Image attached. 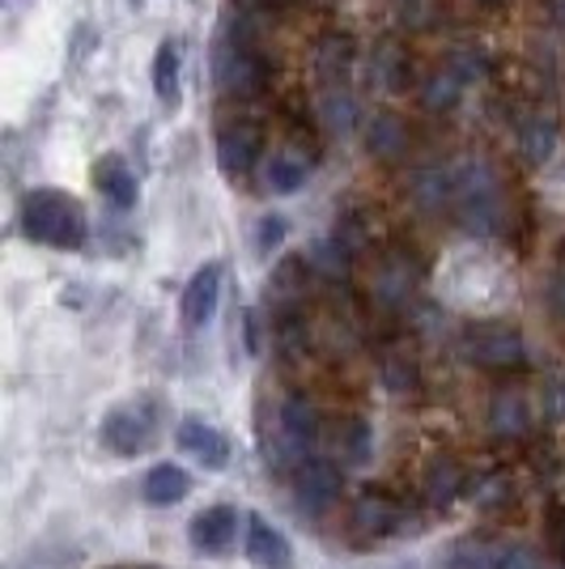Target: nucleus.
Returning a JSON list of instances; mask_svg holds the SVG:
<instances>
[{
	"mask_svg": "<svg viewBox=\"0 0 565 569\" xmlns=\"http://www.w3.org/2000/svg\"><path fill=\"white\" fill-rule=\"evenodd\" d=\"M455 221L472 238H497L511 230L515 204L511 183L494 162H455Z\"/></svg>",
	"mask_w": 565,
	"mask_h": 569,
	"instance_id": "f257e3e1",
	"label": "nucleus"
},
{
	"mask_svg": "<svg viewBox=\"0 0 565 569\" xmlns=\"http://www.w3.org/2000/svg\"><path fill=\"white\" fill-rule=\"evenodd\" d=\"M281 60L268 51H247L217 43L212 51V81H217V102H268L277 90Z\"/></svg>",
	"mask_w": 565,
	"mask_h": 569,
	"instance_id": "f03ea898",
	"label": "nucleus"
},
{
	"mask_svg": "<svg viewBox=\"0 0 565 569\" xmlns=\"http://www.w3.org/2000/svg\"><path fill=\"white\" fill-rule=\"evenodd\" d=\"M417 284H422V260H417V251L413 247H391V251H378L375 268L366 277V298H370V307L383 319H396L413 302Z\"/></svg>",
	"mask_w": 565,
	"mask_h": 569,
	"instance_id": "7ed1b4c3",
	"label": "nucleus"
},
{
	"mask_svg": "<svg viewBox=\"0 0 565 569\" xmlns=\"http://www.w3.org/2000/svg\"><path fill=\"white\" fill-rule=\"evenodd\" d=\"M459 357L476 370H523L527 366V340L515 323L480 319L459 332Z\"/></svg>",
	"mask_w": 565,
	"mask_h": 569,
	"instance_id": "20e7f679",
	"label": "nucleus"
},
{
	"mask_svg": "<svg viewBox=\"0 0 565 569\" xmlns=\"http://www.w3.org/2000/svg\"><path fill=\"white\" fill-rule=\"evenodd\" d=\"M264 137L268 128L264 123H251V119H235V116H217V167L226 179H251L259 167H264Z\"/></svg>",
	"mask_w": 565,
	"mask_h": 569,
	"instance_id": "39448f33",
	"label": "nucleus"
},
{
	"mask_svg": "<svg viewBox=\"0 0 565 569\" xmlns=\"http://www.w3.org/2000/svg\"><path fill=\"white\" fill-rule=\"evenodd\" d=\"M26 234L51 242V247H81L86 221H81V209L72 200L56 196V191H39L26 200Z\"/></svg>",
	"mask_w": 565,
	"mask_h": 569,
	"instance_id": "423d86ee",
	"label": "nucleus"
},
{
	"mask_svg": "<svg viewBox=\"0 0 565 569\" xmlns=\"http://www.w3.org/2000/svg\"><path fill=\"white\" fill-rule=\"evenodd\" d=\"M324 433V412L310 396H285L277 408V459L303 468L307 451L319 442Z\"/></svg>",
	"mask_w": 565,
	"mask_h": 569,
	"instance_id": "0eeeda50",
	"label": "nucleus"
},
{
	"mask_svg": "<svg viewBox=\"0 0 565 569\" xmlns=\"http://www.w3.org/2000/svg\"><path fill=\"white\" fill-rule=\"evenodd\" d=\"M361 144H366V153H370L375 162L400 167V162H408V158L417 153V132H413V123H408L400 111L378 107V111H366V116H361Z\"/></svg>",
	"mask_w": 565,
	"mask_h": 569,
	"instance_id": "6e6552de",
	"label": "nucleus"
},
{
	"mask_svg": "<svg viewBox=\"0 0 565 569\" xmlns=\"http://www.w3.org/2000/svg\"><path fill=\"white\" fill-rule=\"evenodd\" d=\"M315 289H319V277L310 268V256H285L272 268V277H268V310H272V319L307 315Z\"/></svg>",
	"mask_w": 565,
	"mask_h": 569,
	"instance_id": "1a4fd4ad",
	"label": "nucleus"
},
{
	"mask_svg": "<svg viewBox=\"0 0 565 569\" xmlns=\"http://www.w3.org/2000/svg\"><path fill=\"white\" fill-rule=\"evenodd\" d=\"M361 77H366V90H375V94H408V86L417 90V81H422L413 51L396 39H378L375 48L361 56Z\"/></svg>",
	"mask_w": 565,
	"mask_h": 569,
	"instance_id": "9d476101",
	"label": "nucleus"
},
{
	"mask_svg": "<svg viewBox=\"0 0 565 569\" xmlns=\"http://www.w3.org/2000/svg\"><path fill=\"white\" fill-rule=\"evenodd\" d=\"M357 69H361V48H357L354 34H345V30L324 34L315 43V51H310V72H315L319 90H349Z\"/></svg>",
	"mask_w": 565,
	"mask_h": 569,
	"instance_id": "9b49d317",
	"label": "nucleus"
},
{
	"mask_svg": "<svg viewBox=\"0 0 565 569\" xmlns=\"http://www.w3.org/2000/svg\"><path fill=\"white\" fill-rule=\"evenodd\" d=\"M408 204L422 217H447L455 213V167L443 162H422L408 170Z\"/></svg>",
	"mask_w": 565,
	"mask_h": 569,
	"instance_id": "f8f14e48",
	"label": "nucleus"
},
{
	"mask_svg": "<svg viewBox=\"0 0 565 569\" xmlns=\"http://www.w3.org/2000/svg\"><path fill=\"white\" fill-rule=\"evenodd\" d=\"M511 137H515L518 158L527 167H544L557 153V144H562V119H557V111H548V107H527L515 119Z\"/></svg>",
	"mask_w": 565,
	"mask_h": 569,
	"instance_id": "ddd939ff",
	"label": "nucleus"
},
{
	"mask_svg": "<svg viewBox=\"0 0 565 569\" xmlns=\"http://www.w3.org/2000/svg\"><path fill=\"white\" fill-rule=\"evenodd\" d=\"M340 489H345V472L324 455H310L303 468H294V498L307 515H324L340 498Z\"/></svg>",
	"mask_w": 565,
	"mask_h": 569,
	"instance_id": "4468645a",
	"label": "nucleus"
},
{
	"mask_svg": "<svg viewBox=\"0 0 565 569\" xmlns=\"http://www.w3.org/2000/svg\"><path fill=\"white\" fill-rule=\"evenodd\" d=\"M310 170H315V153H307V149H298V144L285 141L264 158L259 183H264L268 196H294V191L310 179Z\"/></svg>",
	"mask_w": 565,
	"mask_h": 569,
	"instance_id": "2eb2a0df",
	"label": "nucleus"
},
{
	"mask_svg": "<svg viewBox=\"0 0 565 569\" xmlns=\"http://www.w3.org/2000/svg\"><path fill=\"white\" fill-rule=\"evenodd\" d=\"M489 429L506 442H523L536 433V403L518 387H502L489 400Z\"/></svg>",
	"mask_w": 565,
	"mask_h": 569,
	"instance_id": "dca6fc26",
	"label": "nucleus"
},
{
	"mask_svg": "<svg viewBox=\"0 0 565 569\" xmlns=\"http://www.w3.org/2000/svg\"><path fill=\"white\" fill-rule=\"evenodd\" d=\"M242 548L247 561L256 569H294V545L285 540V531H277L264 515H247L242 519Z\"/></svg>",
	"mask_w": 565,
	"mask_h": 569,
	"instance_id": "f3484780",
	"label": "nucleus"
},
{
	"mask_svg": "<svg viewBox=\"0 0 565 569\" xmlns=\"http://www.w3.org/2000/svg\"><path fill=\"white\" fill-rule=\"evenodd\" d=\"M153 442V421L145 408H116L102 421V447L116 455H141Z\"/></svg>",
	"mask_w": 565,
	"mask_h": 569,
	"instance_id": "a211bd4d",
	"label": "nucleus"
},
{
	"mask_svg": "<svg viewBox=\"0 0 565 569\" xmlns=\"http://www.w3.org/2000/svg\"><path fill=\"white\" fill-rule=\"evenodd\" d=\"M349 527L357 536H370V540H383V536H396L404 527V506L387 493H361L349 510Z\"/></svg>",
	"mask_w": 565,
	"mask_h": 569,
	"instance_id": "6ab92c4d",
	"label": "nucleus"
},
{
	"mask_svg": "<svg viewBox=\"0 0 565 569\" xmlns=\"http://www.w3.org/2000/svg\"><path fill=\"white\" fill-rule=\"evenodd\" d=\"M191 548L205 552V557H217L238 540V510L235 506H205L188 527Z\"/></svg>",
	"mask_w": 565,
	"mask_h": 569,
	"instance_id": "aec40b11",
	"label": "nucleus"
},
{
	"mask_svg": "<svg viewBox=\"0 0 565 569\" xmlns=\"http://www.w3.org/2000/svg\"><path fill=\"white\" fill-rule=\"evenodd\" d=\"M464 94H468V81L455 69H447V64L425 69L422 81H417V102H422L425 116H438V119L450 116L464 102Z\"/></svg>",
	"mask_w": 565,
	"mask_h": 569,
	"instance_id": "412c9836",
	"label": "nucleus"
},
{
	"mask_svg": "<svg viewBox=\"0 0 565 569\" xmlns=\"http://www.w3.org/2000/svg\"><path fill=\"white\" fill-rule=\"evenodd\" d=\"M179 447L191 455V459H200L209 472H221L226 463H230V438L221 433V429H212L209 421H179Z\"/></svg>",
	"mask_w": 565,
	"mask_h": 569,
	"instance_id": "4be33fe9",
	"label": "nucleus"
},
{
	"mask_svg": "<svg viewBox=\"0 0 565 569\" xmlns=\"http://www.w3.org/2000/svg\"><path fill=\"white\" fill-rule=\"evenodd\" d=\"M217 298H221V268L217 263H205L191 284L184 289V323L188 328H205L217 310Z\"/></svg>",
	"mask_w": 565,
	"mask_h": 569,
	"instance_id": "5701e85b",
	"label": "nucleus"
},
{
	"mask_svg": "<svg viewBox=\"0 0 565 569\" xmlns=\"http://www.w3.org/2000/svg\"><path fill=\"white\" fill-rule=\"evenodd\" d=\"M328 238L336 247H345L354 260L375 256V221H370V213H361V209H340L336 221H331Z\"/></svg>",
	"mask_w": 565,
	"mask_h": 569,
	"instance_id": "b1692460",
	"label": "nucleus"
},
{
	"mask_svg": "<svg viewBox=\"0 0 565 569\" xmlns=\"http://www.w3.org/2000/svg\"><path fill=\"white\" fill-rule=\"evenodd\" d=\"M455 13L450 0H396V26L404 34H434Z\"/></svg>",
	"mask_w": 565,
	"mask_h": 569,
	"instance_id": "393cba45",
	"label": "nucleus"
},
{
	"mask_svg": "<svg viewBox=\"0 0 565 569\" xmlns=\"http://www.w3.org/2000/svg\"><path fill=\"white\" fill-rule=\"evenodd\" d=\"M464 468L450 459V455H443V459H434L429 468H425V476H422V493H425V501L429 506H450V501L464 493Z\"/></svg>",
	"mask_w": 565,
	"mask_h": 569,
	"instance_id": "a878e982",
	"label": "nucleus"
},
{
	"mask_svg": "<svg viewBox=\"0 0 565 569\" xmlns=\"http://www.w3.org/2000/svg\"><path fill=\"white\" fill-rule=\"evenodd\" d=\"M141 493L149 506H175V501H184L191 493V476L179 463H158L145 476Z\"/></svg>",
	"mask_w": 565,
	"mask_h": 569,
	"instance_id": "bb28decb",
	"label": "nucleus"
},
{
	"mask_svg": "<svg viewBox=\"0 0 565 569\" xmlns=\"http://www.w3.org/2000/svg\"><path fill=\"white\" fill-rule=\"evenodd\" d=\"M378 375L387 382V391L408 396V391H417V382H422V366H417V357L408 353V349H387L383 361H378Z\"/></svg>",
	"mask_w": 565,
	"mask_h": 569,
	"instance_id": "cd10ccee",
	"label": "nucleus"
},
{
	"mask_svg": "<svg viewBox=\"0 0 565 569\" xmlns=\"http://www.w3.org/2000/svg\"><path fill=\"white\" fill-rule=\"evenodd\" d=\"M319 128L328 132H349L357 123V98L349 90H319Z\"/></svg>",
	"mask_w": 565,
	"mask_h": 569,
	"instance_id": "c85d7f7f",
	"label": "nucleus"
},
{
	"mask_svg": "<svg viewBox=\"0 0 565 569\" xmlns=\"http://www.w3.org/2000/svg\"><path fill=\"white\" fill-rule=\"evenodd\" d=\"M370 426L361 421V417H349V421H340V429H336V451H340V459L345 463H366L370 459Z\"/></svg>",
	"mask_w": 565,
	"mask_h": 569,
	"instance_id": "c756f323",
	"label": "nucleus"
},
{
	"mask_svg": "<svg viewBox=\"0 0 565 569\" xmlns=\"http://www.w3.org/2000/svg\"><path fill=\"white\" fill-rule=\"evenodd\" d=\"M443 64L447 69H455L464 81H485L489 72H494V60H489V51L485 48H450L447 56H443Z\"/></svg>",
	"mask_w": 565,
	"mask_h": 569,
	"instance_id": "7c9ffc66",
	"label": "nucleus"
},
{
	"mask_svg": "<svg viewBox=\"0 0 565 569\" xmlns=\"http://www.w3.org/2000/svg\"><path fill=\"white\" fill-rule=\"evenodd\" d=\"M98 188L111 196V204L119 209H128L132 200H137V188H132V174L119 167V162H107V167L98 170Z\"/></svg>",
	"mask_w": 565,
	"mask_h": 569,
	"instance_id": "2f4dec72",
	"label": "nucleus"
},
{
	"mask_svg": "<svg viewBox=\"0 0 565 569\" xmlns=\"http://www.w3.org/2000/svg\"><path fill=\"white\" fill-rule=\"evenodd\" d=\"M494 569H565V566H557V561L541 557L536 548L511 545V548H497V552H494Z\"/></svg>",
	"mask_w": 565,
	"mask_h": 569,
	"instance_id": "473e14b6",
	"label": "nucleus"
},
{
	"mask_svg": "<svg viewBox=\"0 0 565 569\" xmlns=\"http://www.w3.org/2000/svg\"><path fill=\"white\" fill-rule=\"evenodd\" d=\"M544 302H548V310H553V319H562V323H565V256L553 263V272H548Z\"/></svg>",
	"mask_w": 565,
	"mask_h": 569,
	"instance_id": "72a5a7b5",
	"label": "nucleus"
},
{
	"mask_svg": "<svg viewBox=\"0 0 565 569\" xmlns=\"http://www.w3.org/2000/svg\"><path fill=\"white\" fill-rule=\"evenodd\" d=\"M175 64H179L175 43H166V48L158 51V69H153V77H158V94L162 98H175Z\"/></svg>",
	"mask_w": 565,
	"mask_h": 569,
	"instance_id": "f704fd0d",
	"label": "nucleus"
},
{
	"mask_svg": "<svg viewBox=\"0 0 565 569\" xmlns=\"http://www.w3.org/2000/svg\"><path fill=\"white\" fill-rule=\"evenodd\" d=\"M242 4H259V9H272V13H285V18H303L324 0H242Z\"/></svg>",
	"mask_w": 565,
	"mask_h": 569,
	"instance_id": "c9c22d12",
	"label": "nucleus"
},
{
	"mask_svg": "<svg viewBox=\"0 0 565 569\" xmlns=\"http://www.w3.org/2000/svg\"><path fill=\"white\" fill-rule=\"evenodd\" d=\"M480 493H485V498H476L480 510H502V506H511V501H515V498H497V493H515L506 480H489V485H480Z\"/></svg>",
	"mask_w": 565,
	"mask_h": 569,
	"instance_id": "e433bc0d",
	"label": "nucleus"
},
{
	"mask_svg": "<svg viewBox=\"0 0 565 569\" xmlns=\"http://www.w3.org/2000/svg\"><path fill=\"white\" fill-rule=\"evenodd\" d=\"M544 408H548L553 417H565V382H553V387L544 391Z\"/></svg>",
	"mask_w": 565,
	"mask_h": 569,
	"instance_id": "4c0bfd02",
	"label": "nucleus"
},
{
	"mask_svg": "<svg viewBox=\"0 0 565 569\" xmlns=\"http://www.w3.org/2000/svg\"><path fill=\"white\" fill-rule=\"evenodd\" d=\"M544 13H548V26L565 30V0H548V4H544Z\"/></svg>",
	"mask_w": 565,
	"mask_h": 569,
	"instance_id": "58836bf2",
	"label": "nucleus"
},
{
	"mask_svg": "<svg viewBox=\"0 0 565 569\" xmlns=\"http://www.w3.org/2000/svg\"><path fill=\"white\" fill-rule=\"evenodd\" d=\"M281 221H264V230H259V247H268V242H281Z\"/></svg>",
	"mask_w": 565,
	"mask_h": 569,
	"instance_id": "ea45409f",
	"label": "nucleus"
},
{
	"mask_svg": "<svg viewBox=\"0 0 565 569\" xmlns=\"http://www.w3.org/2000/svg\"><path fill=\"white\" fill-rule=\"evenodd\" d=\"M557 545H562V566H565V522H562V536H557Z\"/></svg>",
	"mask_w": 565,
	"mask_h": 569,
	"instance_id": "a19ab883",
	"label": "nucleus"
},
{
	"mask_svg": "<svg viewBox=\"0 0 565 569\" xmlns=\"http://www.w3.org/2000/svg\"><path fill=\"white\" fill-rule=\"evenodd\" d=\"M476 4H502V0H476Z\"/></svg>",
	"mask_w": 565,
	"mask_h": 569,
	"instance_id": "79ce46f5",
	"label": "nucleus"
}]
</instances>
